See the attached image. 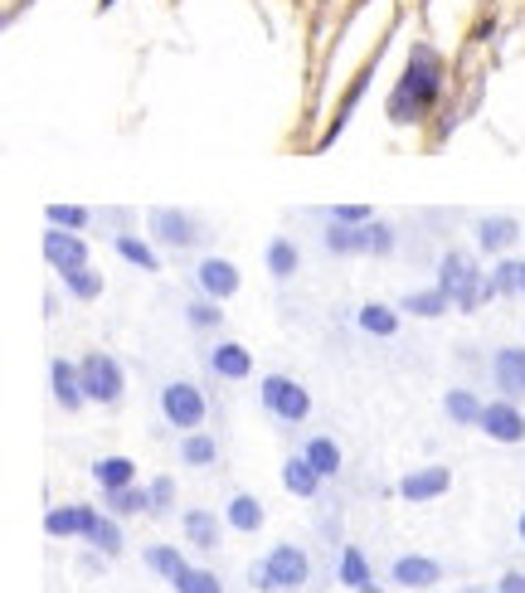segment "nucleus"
I'll list each match as a JSON object with an SVG mask.
<instances>
[{"label": "nucleus", "mask_w": 525, "mask_h": 593, "mask_svg": "<svg viewBox=\"0 0 525 593\" xmlns=\"http://www.w3.org/2000/svg\"><path fill=\"white\" fill-rule=\"evenodd\" d=\"M443 78H448V64H443V54L433 49V44H409V59H404V73H399V83L389 88V122L395 127H413V122H423L433 107H438L443 98Z\"/></svg>", "instance_id": "obj_1"}, {"label": "nucleus", "mask_w": 525, "mask_h": 593, "mask_svg": "<svg viewBox=\"0 0 525 593\" xmlns=\"http://www.w3.org/2000/svg\"><path fill=\"white\" fill-rule=\"evenodd\" d=\"M438 287L453 297V311H463V317H472L482 301L497 297L487 283V273L472 263V253H463V249H448L438 259Z\"/></svg>", "instance_id": "obj_2"}, {"label": "nucleus", "mask_w": 525, "mask_h": 593, "mask_svg": "<svg viewBox=\"0 0 525 593\" xmlns=\"http://www.w3.org/2000/svg\"><path fill=\"white\" fill-rule=\"evenodd\" d=\"M307 574H311V559L301 545L293 540H283V545H273L263 559H253L249 565V584L259 589V593H287V589H301L307 584Z\"/></svg>", "instance_id": "obj_3"}, {"label": "nucleus", "mask_w": 525, "mask_h": 593, "mask_svg": "<svg viewBox=\"0 0 525 593\" xmlns=\"http://www.w3.org/2000/svg\"><path fill=\"white\" fill-rule=\"evenodd\" d=\"M156 404H161V419L171 423V429H181V433L205 429V419H209V399H205V389H199L195 379H166L161 395H156Z\"/></svg>", "instance_id": "obj_4"}, {"label": "nucleus", "mask_w": 525, "mask_h": 593, "mask_svg": "<svg viewBox=\"0 0 525 593\" xmlns=\"http://www.w3.org/2000/svg\"><path fill=\"white\" fill-rule=\"evenodd\" d=\"M259 404L273 413L277 423H287V429H297V423H307L311 419V395H307V385L293 375H263L259 379Z\"/></svg>", "instance_id": "obj_5"}, {"label": "nucleus", "mask_w": 525, "mask_h": 593, "mask_svg": "<svg viewBox=\"0 0 525 593\" xmlns=\"http://www.w3.org/2000/svg\"><path fill=\"white\" fill-rule=\"evenodd\" d=\"M78 375H83L88 404L117 409V404H122V395H127V375H122L117 355H107V351H88L83 361H78Z\"/></svg>", "instance_id": "obj_6"}, {"label": "nucleus", "mask_w": 525, "mask_h": 593, "mask_svg": "<svg viewBox=\"0 0 525 593\" xmlns=\"http://www.w3.org/2000/svg\"><path fill=\"white\" fill-rule=\"evenodd\" d=\"M147 224H151V243H161V249H171V253H190L209 239L205 224L190 215V209H175V205H156Z\"/></svg>", "instance_id": "obj_7"}, {"label": "nucleus", "mask_w": 525, "mask_h": 593, "mask_svg": "<svg viewBox=\"0 0 525 593\" xmlns=\"http://www.w3.org/2000/svg\"><path fill=\"white\" fill-rule=\"evenodd\" d=\"M453 491V467L443 463H429V467H413L395 482V497L409 501V506H423V501H438Z\"/></svg>", "instance_id": "obj_8"}, {"label": "nucleus", "mask_w": 525, "mask_h": 593, "mask_svg": "<svg viewBox=\"0 0 525 593\" xmlns=\"http://www.w3.org/2000/svg\"><path fill=\"white\" fill-rule=\"evenodd\" d=\"M477 433H487L491 443L516 447V443H525V409L516 404V399H501V395H497V399H487Z\"/></svg>", "instance_id": "obj_9"}, {"label": "nucleus", "mask_w": 525, "mask_h": 593, "mask_svg": "<svg viewBox=\"0 0 525 593\" xmlns=\"http://www.w3.org/2000/svg\"><path fill=\"white\" fill-rule=\"evenodd\" d=\"M443 579H448V565L433 559V555H395V559H389V584H395V589L419 593V589L443 584Z\"/></svg>", "instance_id": "obj_10"}, {"label": "nucleus", "mask_w": 525, "mask_h": 593, "mask_svg": "<svg viewBox=\"0 0 525 593\" xmlns=\"http://www.w3.org/2000/svg\"><path fill=\"white\" fill-rule=\"evenodd\" d=\"M190 283H195V293H199V297L229 301V297L243 287V273H239V263H229V259H219V253H209V259H199V263H195Z\"/></svg>", "instance_id": "obj_11"}, {"label": "nucleus", "mask_w": 525, "mask_h": 593, "mask_svg": "<svg viewBox=\"0 0 525 593\" xmlns=\"http://www.w3.org/2000/svg\"><path fill=\"white\" fill-rule=\"evenodd\" d=\"M491 385L501 399L525 404V345H497L491 351Z\"/></svg>", "instance_id": "obj_12"}, {"label": "nucleus", "mask_w": 525, "mask_h": 593, "mask_svg": "<svg viewBox=\"0 0 525 593\" xmlns=\"http://www.w3.org/2000/svg\"><path fill=\"white\" fill-rule=\"evenodd\" d=\"M103 516L98 506H83V501H69V506H49L44 511V535L49 540H83L93 531V521Z\"/></svg>", "instance_id": "obj_13"}, {"label": "nucleus", "mask_w": 525, "mask_h": 593, "mask_svg": "<svg viewBox=\"0 0 525 593\" xmlns=\"http://www.w3.org/2000/svg\"><path fill=\"white\" fill-rule=\"evenodd\" d=\"M39 249H44V263H49L54 273H73V267L88 263V243H83V233H73V229H54L49 224Z\"/></svg>", "instance_id": "obj_14"}, {"label": "nucleus", "mask_w": 525, "mask_h": 593, "mask_svg": "<svg viewBox=\"0 0 525 593\" xmlns=\"http://www.w3.org/2000/svg\"><path fill=\"white\" fill-rule=\"evenodd\" d=\"M205 370L215 379H233V385H239V379L253 375V351L243 341H225V335H219L205 351Z\"/></svg>", "instance_id": "obj_15"}, {"label": "nucleus", "mask_w": 525, "mask_h": 593, "mask_svg": "<svg viewBox=\"0 0 525 593\" xmlns=\"http://www.w3.org/2000/svg\"><path fill=\"white\" fill-rule=\"evenodd\" d=\"M49 389H54V404H59L64 413H78L88 404L83 375H78V361H69V355H54L49 361Z\"/></svg>", "instance_id": "obj_16"}, {"label": "nucleus", "mask_w": 525, "mask_h": 593, "mask_svg": "<svg viewBox=\"0 0 525 593\" xmlns=\"http://www.w3.org/2000/svg\"><path fill=\"white\" fill-rule=\"evenodd\" d=\"M336 584H345L351 593H379L385 584H379L370 555L361 550V545H341V559H336Z\"/></svg>", "instance_id": "obj_17"}, {"label": "nucleus", "mask_w": 525, "mask_h": 593, "mask_svg": "<svg viewBox=\"0 0 525 593\" xmlns=\"http://www.w3.org/2000/svg\"><path fill=\"white\" fill-rule=\"evenodd\" d=\"M472 233H477V249H482V253H497V259H501L506 249H516V243L525 239V229H521V224L511 219V215H482V219L472 224Z\"/></svg>", "instance_id": "obj_18"}, {"label": "nucleus", "mask_w": 525, "mask_h": 593, "mask_svg": "<svg viewBox=\"0 0 525 593\" xmlns=\"http://www.w3.org/2000/svg\"><path fill=\"white\" fill-rule=\"evenodd\" d=\"M321 482H327V477H321L317 467H311V457H307V453H287V457H283V487L293 491V497L317 501V497H321Z\"/></svg>", "instance_id": "obj_19"}, {"label": "nucleus", "mask_w": 525, "mask_h": 593, "mask_svg": "<svg viewBox=\"0 0 525 593\" xmlns=\"http://www.w3.org/2000/svg\"><path fill=\"white\" fill-rule=\"evenodd\" d=\"M399 321H404V311L389 307V301H365V307L355 311V327H361L365 335H375V341H395Z\"/></svg>", "instance_id": "obj_20"}, {"label": "nucleus", "mask_w": 525, "mask_h": 593, "mask_svg": "<svg viewBox=\"0 0 525 593\" xmlns=\"http://www.w3.org/2000/svg\"><path fill=\"white\" fill-rule=\"evenodd\" d=\"M113 249H117V259H122V263L141 267V273H161V253H156V243H151V239H141V233L117 229V233H113Z\"/></svg>", "instance_id": "obj_21"}, {"label": "nucleus", "mask_w": 525, "mask_h": 593, "mask_svg": "<svg viewBox=\"0 0 525 593\" xmlns=\"http://www.w3.org/2000/svg\"><path fill=\"white\" fill-rule=\"evenodd\" d=\"M399 311H404V317H419V321H438V317H448L453 311V297L433 283V287H419V293L399 297Z\"/></svg>", "instance_id": "obj_22"}, {"label": "nucleus", "mask_w": 525, "mask_h": 593, "mask_svg": "<svg viewBox=\"0 0 525 593\" xmlns=\"http://www.w3.org/2000/svg\"><path fill=\"white\" fill-rule=\"evenodd\" d=\"M263 521H267L263 501H259V497H249V491H233L229 506H225V525H229V531H239V535H259V531H263Z\"/></svg>", "instance_id": "obj_23"}, {"label": "nucleus", "mask_w": 525, "mask_h": 593, "mask_svg": "<svg viewBox=\"0 0 525 593\" xmlns=\"http://www.w3.org/2000/svg\"><path fill=\"white\" fill-rule=\"evenodd\" d=\"M263 263H267V273H273V283H287V277H297V267H301V249H297L293 233H273V239H267Z\"/></svg>", "instance_id": "obj_24"}, {"label": "nucleus", "mask_w": 525, "mask_h": 593, "mask_svg": "<svg viewBox=\"0 0 525 593\" xmlns=\"http://www.w3.org/2000/svg\"><path fill=\"white\" fill-rule=\"evenodd\" d=\"M482 409H487V399H477V389L453 385L448 395H443V413H448L453 429H477V423H482Z\"/></svg>", "instance_id": "obj_25"}, {"label": "nucleus", "mask_w": 525, "mask_h": 593, "mask_svg": "<svg viewBox=\"0 0 525 593\" xmlns=\"http://www.w3.org/2000/svg\"><path fill=\"white\" fill-rule=\"evenodd\" d=\"M301 453L311 457V467H317V472L327 477V482H331V477H341V467H345V453H341V443L331 438V433H311V438L301 443Z\"/></svg>", "instance_id": "obj_26"}, {"label": "nucleus", "mask_w": 525, "mask_h": 593, "mask_svg": "<svg viewBox=\"0 0 525 593\" xmlns=\"http://www.w3.org/2000/svg\"><path fill=\"white\" fill-rule=\"evenodd\" d=\"M181 531H185V540L195 545V550H219V516L215 511L190 506L181 516Z\"/></svg>", "instance_id": "obj_27"}, {"label": "nucleus", "mask_w": 525, "mask_h": 593, "mask_svg": "<svg viewBox=\"0 0 525 593\" xmlns=\"http://www.w3.org/2000/svg\"><path fill=\"white\" fill-rule=\"evenodd\" d=\"M103 506H107V516H117V521L141 516V511L151 516V487L132 482V487H122V491H103Z\"/></svg>", "instance_id": "obj_28"}, {"label": "nucleus", "mask_w": 525, "mask_h": 593, "mask_svg": "<svg viewBox=\"0 0 525 593\" xmlns=\"http://www.w3.org/2000/svg\"><path fill=\"white\" fill-rule=\"evenodd\" d=\"M141 565H147L156 579L175 584V579H181L185 569H190V559L181 555V545H147V550H141Z\"/></svg>", "instance_id": "obj_29"}, {"label": "nucleus", "mask_w": 525, "mask_h": 593, "mask_svg": "<svg viewBox=\"0 0 525 593\" xmlns=\"http://www.w3.org/2000/svg\"><path fill=\"white\" fill-rule=\"evenodd\" d=\"M93 482L103 487V491H122V487H132V482H137V463H132V457H122V453L98 457V463H93Z\"/></svg>", "instance_id": "obj_30"}, {"label": "nucleus", "mask_w": 525, "mask_h": 593, "mask_svg": "<svg viewBox=\"0 0 525 593\" xmlns=\"http://www.w3.org/2000/svg\"><path fill=\"white\" fill-rule=\"evenodd\" d=\"M219 463V438L215 433H205V429H195V433H185L181 438V467H215Z\"/></svg>", "instance_id": "obj_31"}, {"label": "nucleus", "mask_w": 525, "mask_h": 593, "mask_svg": "<svg viewBox=\"0 0 525 593\" xmlns=\"http://www.w3.org/2000/svg\"><path fill=\"white\" fill-rule=\"evenodd\" d=\"M487 283L497 297H525V259H497Z\"/></svg>", "instance_id": "obj_32"}, {"label": "nucleus", "mask_w": 525, "mask_h": 593, "mask_svg": "<svg viewBox=\"0 0 525 593\" xmlns=\"http://www.w3.org/2000/svg\"><path fill=\"white\" fill-rule=\"evenodd\" d=\"M399 249V233H395V224H385V219H370V224H361V253L365 259H389V253Z\"/></svg>", "instance_id": "obj_33"}, {"label": "nucleus", "mask_w": 525, "mask_h": 593, "mask_svg": "<svg viewBox=\"0 0 525 593\" xmlns=\"http://www.w3.org/2000/svg\"><path fill=\"white\" fill-rule=\"evenodd\" d=\"M219 307H225V301H215V297H190L185 301V327L190 331H225V311H219Z\"/></svg>", "instance_id": "obj_34"}, {"label": "nucleus", "mask_w": 525, "mask_h": 593, "mask_svg": "<svg viewBox=\"0 0 525 593\" xmlns=\"http://www.w3.org/2000/svg\"><path fill=\"white\" fill-rule=\"evenodd\" d=\"M44 224L83 233V229H93L98 224V209H88V205H44Z\"/></svg>", "instance_id": "obj_35"}, {"label": "nucleus", "mask_w": 525, "mask_h": 593, "mask_svg": "<svg viewBox=\"0 0 525 593\" xmlns=\"http://www.w3.org/2000/svg\"><path fill=\"white\" fill-rule=\"evenodd\" d=\"M321 249L336 253V259H355V253H361V229L327 219V229H321Z\"/></svg>", "instance_id": "obj_36"}, {"label": "nucleus", "mask_w": 525, "mask_h": 593, "mask_svg": "<svg viewBox=\"0 0 525 593\" xmlns=\"http://www.w3.org/2000/svg\"><path fill=\"white\" fill-rule=\"evenodd\" d=\"M64 277V287L78 297V301H98L103 297V287H107V277L98 273L93 263H83V267H73V273H59Z\"/></svg>", "instance_id": "obj_37"}, {"label": "nucleus", "mask_w": 525, "mask_h": 593, "mask_svg": "<svg viewBox=\"0 0 525 593\" xmlns=\"http://www.w3.org/2000/svg\"><path fill=\"white\" fill-rule=\"evenodd\" d=\"M83 545H93L103 559H117L122 555V525H117V516H98L93 531L83 535Z\"/></svg>", "instance_id": "obj_38"}, {"label": "nucleus", "mask_w": 525, "mask_h": 593, "mask_svg": "<svg viewBox=\"0 0 525 593\" xmlns=\"http://www.w3.org/2000/svg\"><path fill=\"white\" fill-rule=\"evenodd\" d=\"M171 589H175V593H225V584H219L215 569H199V565H190Z\"/></svg>", "instance_id": "obj_39"}, {"label": "nucleus", "mask_w": 525, "mask_h": 593, "mask_svg": "<svg viewBox=\"0 0 525 593\" xmlns=\"http://www.w3.org/2000/svg\"><path fill=\"white\" fill-rule=\"evenodd\" d=\"M175 506V477H156L151 482V516H171Z\"/></svg>", "instance_id": "obj_40"}, {"label": "nucleus", "mask_w": 525, "mask_h": 593, "mask_svg": "<svg viewBox=\"0 0 525 593\" xmlns=\"http://www.w3.org/2000/svg\"><path fill=\"white\" fill-rule=\"evenodd\" d=\"M327 219L361 229V224H370V219H375V205H331V209H327Z\"/></svg>", "instance_id": "obj_41"}, {"label": "nucleus", "mask_w": 525, "mask_h": 593, "mask_svg": "<svg viewBox=\"0 0 525 593\" xmlns=\"http://www.w3.org/2000/svg\"><path fill=\"white\" fill-rule=\"evenodd\" d=\"M497 589H501V593H525V574H521V569H506Z\"/></svg>", "instance_id": "obj_42"}, {"label": "nucleus", "mask_w": 525, "mask_h": 593, "mask_svg": "<svg viewBox=\"0 0 525 593\" xmlns=\"http://www.w3.org/2000/svg\"><path fill=\"white\" fill-rule=\"evenodd\" d=\"M516 535H521V545H525V511H521V516H516Z\"/></svg>", "instance_id": "obj_43"}, {"label": "nucleus", "mask_w": 525, "mask_h": 593, "mask_svg": "<svg viewBox=\"0 0 525 593\" xmlns=\"http://www.w3.org/2000/svg\"><path fill=\"white\" fill-rule=\"evenodd\" d=\"M117 5V0H98V15H107V10H113Z\"/></svg>", "instance_id": "obj_44"}, {"label": "nucleus", "mask_w": 525, "mask_h": 593, "mask_svg": "<svg viewBox=\"0 0 525 593\" xmlns=\"http://www.w3.org/2000/svg\"><path fill=\"white\" fill-rule=\"evenodd\" d=\"M497 593H501V589H497Z\"/></svg>", "instance_id": "obj_45"}]
</instances>
